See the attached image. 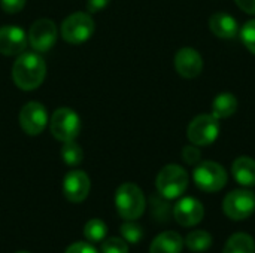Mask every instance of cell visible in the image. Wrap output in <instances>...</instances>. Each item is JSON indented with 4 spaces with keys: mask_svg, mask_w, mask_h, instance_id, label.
I'll return each mask as SVG.
<instances>
[{
    "mask_svg": "<svg viewBox=\"0 0 255 253\" xmlns=\"http://www.w3.org/2000/svg\"><path fill=\"white\" fill-rule=\"evenodd\" d=\"M46 75L45 60L39 52H22L12 67V79L19 89L33 91L39 88Z\"/></svg>",
    "mask_w": 255,
    "mask_h": 253,
    "instance_id": "cell-1",
    "label": "cell"
},
{
    "mask_svg": "<svg viewBox=\"0 0 255 253\" xmlns=\"http://www.w3.org/2000/svg\"><path fill=\"white\" fill-rule=\"evenodd\" d=\"M115 207L124 221H137L146 209L142 189L131 182L123 183L115 192Z\"/></svg>",
    "mask_w": 255,
    "mask_h": 253,
    "instance_id": "cell-2",
    "label": "cell"
},
{
    "mask_svg": "<svg viewBox=\"0 0 255 253\" xmlns=\"http://www.w3.org/2000/svg\"><path fill=\"white\" fill-rule=\"evenodd\" d=\"M155 186L160 197L166 200L179 198L188 188V173L178 164H167L157 174Z\"/></svg>",
    "mask_w": 255,
    "mask_h": 253,
    "instance_id": "cell-3",
    "label": "cell"
},
{
    "mask_svg": "<svg viewBox=\"0 0 255 253\" xmlns=\"http://www.w3.org/2000/svg\"><path fill=\"white\" fill-rule=\"evenodd\" d=\"M193 180L203 192H218L227 182L229 174L226 169L215 161H202L193 170Z\"/></svg>",
    "mask_w": 255,
    "mask_h": 253,
    "instance_id": "cell-4",
    "label": "cell"
},
{
    "mask_svg": "<svg viewBox=\"0 0 255 253\" xmlns=\"http://www.w3.org/2000/svg\"><path fill=\"white\" fill-rule=\"evenodd\" d=\"M220 134V119H217L212 113H203L196 116L188 128H187V137L190 143L205 148L212 145Z\"/></svg>",
    "mask_w": 255,
    "mask_h": 253,
    "instance_id": "cell-5",
    "label": "cell"
},
{
    "mask_svg": "<svg viewBox=\"0 0 255 253\" xmlns=\"http://www.w3.org/2000/svg\"><path fill=\"white\" fill-rule=\"evenodd\" d=\"M96 30L94 19L90 13L75 12L69 15L61 24V37L73 45L87 42Z\"/></svg>",
    "mask_w": 255,
    "mask_h": 253,
    "instance_id": "cell-6",
    "label": "cell"
},
{
    "mask_svg": "<svg viewBox=\"0 0 255 253\" xmlns=\"http://www.w3.org/2000/svg\"><path fill=\"white\" fill-rule=\"evenodd\" d=\"M49 128L52 136L60 142L75 140L81 131V118L70 107L57 109L49 121Z\"/></svg>",
    "mask_w": 255,
    "mask_h": 253,
    "instance_id": "cell-7",
    "label": "cell"
},
{
    "mask_svg": "<svg viewBox=\"0 0 255 253\" xmlns=\"http://www.w3.org/2000/svg\"><path fill=\"white\" fill-rule=\"evenodd\" d=\"M223 210L232 221L248 219L255 212V194L250 189H233L223 201Z\"/></svg>",
    "mask_w": 255,
    "mask_h": 253,
    "instance_id": "cell-8",
    "label": "cell"
},
{
    "mask_svg": "<svg viewBox=\"0 0 255 253\" xmlns=\"http://www.w3.org/2000/svg\"><path fill=\"white\" fill-rule=\"evenodd\" d=\"M57 36H58V30L55 22L48 18H40L33 22L27 37L34 52H46L54 46Z\"/></svg>",
    "mask_w": 255,
    "mask_h": 253,
    "instance_id": "cell-9",
    "label": "cell"
},
{
    "mask_svg": "<svg viewBox=\"0 0 255 253\" xmlns=\"http://www.w3.org/2000/svg\"><path fill=\"white\" fill-rule=\"evenodd\" d=\"M19 125L28 136H39L48 125V113L42 103L28 101L19 112Z\"/></svg>",
    "mask_w": 255,
    "mask_h": 253,
    "instance_id": "cell-10",
    "label": "cell"
},
{
    "mask_svg": "<svg viewBox=\"0 0 255 253\" xmlns=\"http://www.w3.org/2000/svg\"><path fill=\"white\" fill-rule=\"evenodd\" d=\"M173 218L181 227L191 228V227H196L197 224H200L203 221L205 207L194 197H184L175 204Z\"/></svg>",
    "mask_w": 255,
    "mask_h": 253,
    "instance_id": "cell-11",
    "label": "cell"
},
{
    "mask_svg": "<svg viewBox=\"0 0 255 253\" xmlns=\"http://www.w3.org/2000/svg\"><path fill=\"white\" fill-rule=\"evenodd\" d=\"M91 182L85 171L72 170L63 180V194L70 203H82L90 194Z\"/></svg>",
    "mask_w": 255,
    "mask_h": 253,
    "instance_id": "cell-12",
    "label": "cell"
},
{
    "mask_svg": "<svg viewBox=\"0 0 255 253\" xmlns=\"http://www.w3.org/2000/svg\"><path fill=\"white\" fill-rule=\"evenodd\" d=\"M175 69L179 73V76L185 79H194L197 78L203 70V58L200 52L191 46L181 48L175 54Z\"/></svg>",
    "mask_w": 255,
    "mask_h": 253,
    "instance_id": "cell-13",
    "label": "cell"
},
{
    "mask_svg": "<svg viewBox=\"0 0 255 253\" xmlns=\"http://www.w3.org/2000/svg\"><path fill=\"white\" fill-rule=\"evenodd\" d=\"M27 34L16 25L0 27V52L4 55H19L27 46Z\"/></svg>",
    "mask_w": 255,
    "mask_h": 253,
    "instance_id": "cell-14",
    "label": "cell"
},
{
    "mask_svg": "<svg viewBox=\"0 0 255 253\" xmlns=\"http://www.w3.org/2000/svg\"><path fill=\"white\" fill-rule=\"evenodd\" d=\"M208 24L211 31L220 39H233L239 31L236 18H233L227 12H215L209 18Z\"/></svg>",
    "mask_w": 255,
    "mask_h": 253,
    "instance_id": "cell-15",
    "label": "cell"
},
{
    "mask_svg": "<svg viewBox=\"0 0 255 253\" xmlns=\"http://www.w3.org/2000/svg\"><path fill=\"white\" fill-rule=\"evenodd\" d=\"M184 249V239L176 231H164L158 234L151 246L149 253H181Z\"/></svg>",
    "mask_w": 255,
    "mask_h": 253,
    "instance_id": "cell-16",
    "label": "cell"
},
{
    "mask_svg": "<svg viewBox=\"0 0 255 253\" xmlns=\"http://www.w3.org/2000/svg\"><path fill=\"white\" fill-rule=\"evenodd\" d=\"M232 174L235 180L245 186H255V160L251 157H238L232 164Z\"/></svg>",
    "mask_w": 255,
    "mask_h": 253,
    "instance_id": "cell-17",
    "label": "cell"
},
{
    "mask_svg": "<svg viewBox=\"0 0 255 253\" xmlns=\"http://www.w3.org/2000/svg\"><path fill=\"white\" fill-rule=\"evenodd\" d=\"M238 110V98L230 92H221L212 103V115L217 119H226Z\"/></svg>",
    "mask_w": 255,
    "mask_h": 253,
    "instance_id": "cell-18",
    "label": "cell"
},
{
    "mask_svg": "<svg viewBox=\"0 0 255 253\" xmlns=\"http://www.w3.org/2000/svg\"><path fill=\"white\" fill-rule=\"evenodd\" d=\"M223 253H255V240L247 233H236L227 240Z\"/></svg>",
    "mask_w": 255,
    "mask_h": 253,
    "instance_id": "cell-19",
    "label": "cell"
},
{
    "mask_svg": "<svg viewBox=\"0 0 255 253\" xmlns=\"http://www.w3.org/2000/svg\"><path fill=\"white\" fill-rule=\"evenodd\" d=\"M184 245L191 252H205L212 246V236L205 230H196L185 237Z\"/></svg>",
    "mask_w": 255,
    "mask_h": 253,
    "instance_id": "cell-20",
    "label": "cell"
},
{
    "mask_svg": "<svg viewBox=\"0 0 255 253\" xmlns=\"http://www.w3.org/2000/svg\"><path fill=\"white\" fill-rule=\"evenodd\" d=\"M84 236L90 243H99L106 239L108 227L102 219H90L84 227Z\"/></svg>",
    "mask_w": 255,
    "mask_h": 253,
    "instance_id": "cell-21",
    "label": "cell"
},
{
    "mask_svg": "<svg viewBox=\"0 0 255 253\" xmlns=\"http://www.w3.org/2000/svg\"><path fill=\"white\" fill-rule=\"evenodd\" d=\"M61 158H63V161L67 166L75 167V166H79L82 163V160H84V151H82V148L75 140L64 142V145L61 148Z\"/></svg>",
    "mask_w": 255,
    "mask_h": 253,
    "instance_id": "cell-22",
    "label": "cell"
},
{
    "mask_svg": "<svg viewBox=\"0 0 255 253\" xmlns=\"http://www.w3.org/2000/svg\"><path fill=\"white\" fill-rule=\"evenodd\" d=\"M120 231H121L123 239L127 243H131V245L139 243L142 240V237H143V228L137 222H134V221H126L121 225Z\"/></svg>",
    "mask_w": 255,
    "mask_h": 253,
    "instance_id": "cell-23",
    "label": "cell"
},
{
    "mask_svg": "<svg viewBox=\"0 0 255 253\" xmlns=\"http://www.w3.org/2000/svg\"><path fill=\"white\" fill-rule=\"evenodd\" d=\"M102 253H128V245L124 239L109 237L102 245Z\"/></svg>",
    "mask_w": 255,
    "mask_h": 253,
    "instance_id": "cell-24",
    "label": "cell"
},
{
    "mask_svg": "<svg viewBox=\"0 0 255 253\" xmlns=\"http://www.w3.org/2000/svg\"><path fill=\"white\" fill-rule=\"evenodd\" d=\"M241 39L247 49L255 55V19H250L241 30Z\"/></svg>",
    "mask_w": 255,
    "mask_h": 253,
    "instance_id": "cell-25",
    "label": "cell"
},
{
    "mask_svg": "<svg viewBox=\"0 0 255 253\" xmlns=\"http://www.w3.org/2000/svg\"><path fill=\"white\" fill-rule=\"evenodd\" d=\"M200 158H202V154H200V149L199 146L196 145H188V146H184L182 148V160L188 164V166H196L200 163Z\"/></svg>",
    "mask_w": 255,
    "mask_h": 253,
    "instance_id": "cell-26",
    "label": "cell"
},
{
    "mask_svg": "<svg viewBox=\"0 0 255 253\" xmlns=\"http://www.w3.org/2000/svg\"><path fill=\"white\" fill-rule=\"evenodd\" d=\"M27 0H0V7L6 13H16L25 6Z\"/></svg>",
    "mask_w": 255,
    "mask_h": 253,
    "instance_id": "cell-27",
    "label": "cell"
},
{
    "mask_svg": "<svg viewBox=\"0 0 255 253\" xmlns=\"http://www.w3.org/2000/svg\"><path fill=\"white\" fill-rule=\"evenodd\" d=\"M64 253H99L97 249L87 242H76L73 245H70Z\"/></svg>",
    "mask_w": 255,
    "mask_h": 253,
    "instance_id": "cell-28",
    "label": "cell"
},
{
    "mask_svg": "<svg viewBox=\"0 0 255 253\" xmlns=\"http://www.w3.org/2000/svg\"><path fill=\"white\" fill-rule=\"evenodd\" d=\"M109 4V0H87V9L90 13H96L106 7Z\"/></svg>",
    "mask_w": 255,
    "mask_h": 253,
    "instance_id": "cell-29",
    "label": "cell"
},
{
    "mask_svg": "<svg viewBox=\"0 0 255 253\" xmlns=\"http://www.w3.org/2000/svg\"><path fill=\"white\" fill-rule=\"evenodd\" d=\"M235 1L244 12L255 15V0H235Z\"/></svg>",
    "mask_w": 255,
    "mask_h": 253,
    "instance_id": "cell-30",
    "label": "cell"
},
{
    "mask_svg": "<svg viewBox=\"0 0 255 253\" xmlns=\"http://www.w3.org/2000/svg\"><path fill=\"white\" fill-rule=\"evenodd\" d=\"M16 253H30V252H16Z\"/></svg>",
    "mask_w": 255,
    "mask_h": 253,
    "instance_id": "cell-31",
    "label": "cell"
}]
</instances>
